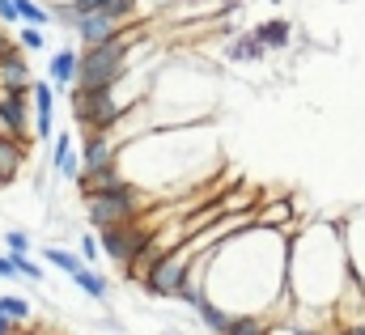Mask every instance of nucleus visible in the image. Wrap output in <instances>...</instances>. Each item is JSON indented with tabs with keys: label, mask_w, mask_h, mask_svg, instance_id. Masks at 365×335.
<instances>
[{
	"label": "nucleus",
	"mask_w": 365,
	"mask_h": 335,
	"mask_svg": "<svg viewBox=\"0 0 365 335\" xmlns=\"http://www.w3.org/2000/svg\"><path fill=\"white\" fill-rule=\"evenodd\" d=\"M145 212H149V200H145V191H140L136 182H123V187H115V191H106V195L86 200V217H90L93 230L132 225V221L145 217Z\"/></svg>",
	"instance_id": "obj_2"
},
{
	"label": "nucleus",
	"mask_w": 365,
	"mask_h": 335,
	"mask_svg": "<svg viewBox=\"0 0 365 335\" xmlns=\"http://www.w3.org/2000/svg\"><path fill=\"white\" fill-rule=\"evenodd\" d=\"M314 335H344V331H340V327H331V323H323V327H319Z\"/></svg>",
	"instance_id": "obj_28"
},
{
	"label": "nucleus",
	"mask_w": 365,
	"mask_h": 335,
	"mask_svg": "<svg viewBox=\"0 0 365 335\" xmlns=\"http://www.w3.org/2000/svg\"><path fill=\"white\" fill-rule=\"evenodd\" d=\"M0 85H4V89H17V85H34V77H30V64L21 60V47H17L13 56H4V60H0Z\"/></svg>",
	"instance_id": "obj_12"
},
{
	"label": "nucleus",
	"mask_w": 365,
	"mask_h": 335,
	"mask_svg": "<svg viewBox=\"0 0 365 335\" xmlns=\"http://www.w3.org/2000/svg\"><path fill=\"white\" fill-rule=\"evenodd\" d=\"M319 327H302V323H272L268 335H314Z\"/></svg>",
	"instance_id": "obj_24"
},
{
	"label": "nucleus",
	"mask_w": 365,
	"mask_h": 335,
	"mask_svg": "<svg viewBox=\"0 0 365 335\" xmlns=\"http://www.w3.org/2000/svg\"><path fill=\"white\" fill-rule=\"evenodd\" d=\"M17 47H21V51H43V47H47V34H43L38 26H21Z\"/></svg>",
	"instance_id": "obj_20"
},
{
	"label": "nucleus",
	"mask_w": 365,
	"mask_h": 335,
	"mask_svg": "<svg viewBox=\"0 0 365 335\" xmlns=\"http://www.w3.org/2000/svg\"><path fill=\"white\" fill-rule=\"evenodd\" d=\"M344 230H349V234H357V238H365V217H361V221H353V225H344ZM344 259H365V254L344 251ZM349 276H353V280H357V284L365 289V267H361V272H349Z\"/></svg>",
	"instance_id": "obj_22"
},
{
	"label": "nucleus",
	"mask_w": 365,
	"mask_h": 335,
	"mask_svg": "<svg viewBox=\"0 0 365 335\" xmlns=\"http://www.w3.org/2000/svg\"><path fill=\"white\" fill-rule=\"evenodd\" d=\"M349 276V259H344V225L319 221L306 225L293 242H289V302L293 310H319L331 323V310L340 302Z\"/></svg>",
	"instance_id": "obj_1"
},
{
	"label": "nucleus",
	"mask_w": 365,
	"mask_h": 335,
	"mask_svg": "<svg viewBox=\"0 0 365 335\" xmlns=\"http://www.w3.org/2000/svg\"><path fill=\"white\" fill-rule=\"evenodd\" d=\"M225 60H268V51L259 47L255 34H238V38L225 47Z\"/></svg>",
	"instance_id": "obj_13"
},
{
	"label": "nucleus",
	"mask_w": 365,
	"mask_h": 335,
	"mask_svg": "<svg viewBox=\"0 0 365 335\" xmlns=\"http://www.w3.org/2000/svg\"><path fill=\"white\" fill-rule=\"evenodd\" d=\"M0 123L9 140H21V145L30 140V85H17V89L0 85Z\"/></svg>",
	"instance_id": "obj_4"
},
{
	"label": "nucleus",
	"mask_w": 365,
	"mask_h": 335,
	"mask_svg": "<svg viewBox=\"0 0 365 335\" xmlns=\"http://www.w3.org/2000/svg\"><path fill=\"white\" fill-rule=\"evenodd\" d=\"M344 335H365V323H357V327H344Z\"/></svg>",
	"instance_id": "obj_29"
},
{
	"label": "nucleus",
	"mask_w": 365,
	"mask_h": 335,
	"mask_svg": "<svg viewBox=\"0 0 365 335\" xmlns=\"http://www.w3.org/2000/svg\"><path fill=\"white\" fill-rule=\"evenodd\" d=\"M268 319H259V314H234V323H230V331L225 335H268Z\"/></svg>",
	"instance_id": "obj_17"
},
{
	"label": "nucleus",
	"mask_w": 365,
	"mask_h": 335,
	"mask_svg": "<svg viewBox=\"0 0 365 335\" xmlns=\"http://www.w3.org/2000/svg\"><path fill=\"white\" fill-rule=\"evenodd\" d=\"M297 212H302V204H297L293 195L259 200V208H255V225H259V230H284L289 221H297Z\"/></svg>",
	"instance_id": "obj_6"
},
{
	"label": "nucleus",
	"mask_w": 365,
	"mask_h": 335,
	"mask_svg": "<svg viewBox=\"0 0 365 335\" xmlns=\"http://www.w3.org/2000/svg\"><path fill=\"white\" fill-rule=\"evenodd\" d=\"M0 21L17 26V9H13V0H0Z\"/></svg>",
	"instance_id": "obj_25"
},
{
	"label": "nucleus",
	"mask_w": 365,
	"mask_h": 335,
	"mask_svg": "<svg viewBox=\"0 0 365 335\" xmlns=\"http://www.w3.org/2000/svg\"><path fill=\"white\" fill-rule=\"evenodd\" d=\"M128 178H123V170H119V162L106 170H93V174H77V191L86 195V200H93V195H106V191H115V187H123Z\"/></svg>",
	"instance_id": "obj_8"
},
{
	"label": "nucleus",
	"mask_w": 365,
	"mask_h": 335,
	"mask_svg": "<svg viewBox=\"0 0 365 335\" xmlns=\"http://www.w3.org/2000/svg\"><path fill=\"white\" fill-rule=\"evenodd\" d=\"M43 259L51 263V267H60L64 276H77L86 263H81V254H73V251H64V247H43Z\"/></svg>",
	"instance_id": "obj_15"
},
{
	"label": "nucleus",
	"mask_w": 365,
	"mask_h": 335,
	"mask_svg": "<svg viewBox=\"0 0 365 335\" xmlns=\"http://www.w3.org/2000/svg\"><path fill=\"white\" fill-rule=\"evenodd\" d=\"M77 64H81V51L77 47H60L51 56V64H47V81L56 89H73L77 85Z\"/></svg>",
	"instance_id": "obj_7"
},
{
	"label": "nucleus",
	"mask_w": 365,
	"mask_h": 335,
	"mask_svg": "<svg viewBox=\"0 0 365 335\" xmlns=\"http://www.w3.org/2000/svg\"><path fill=\"white\" fill-rule=\"evenodd\" d=\"M0 335H17V323H9L4 314H0Z\"/></svg>",
	"instance_id": "obj_27"
},
{
	"label": "nucleus",
	"mask_w": 365,
	"mask_h": 335,
	"mask_svg": "<svg viewBox=\"0 0 365 335\" xmlns=\"http://www.w3.org/2000/svg\"><path fill=\"white\" fill-rule=\"evenodd\" d=\"M73 284H77V289H81L86 297H98V302H102V297L110 293V284H106V276H98L93 267H81V272L73 276Z\"/></svg>",
	"instance_id": "obj_16"
},
{
	"label": "nucleus",
	"mask_w": 365,
	"mask_h": 335,
	"mask_svg": "<svg viewBox=\"0 0 365 335\" xmlns=\"http://www.w3.org/2000/svg\"><path fill=\"white\" fill-rule=\"evenodd\" d=\"M98 254H102L98 234H81V263H98Z\"/></svg>",
	"instance_id": "obj_23"
},
{
	"label": "nucleus",
	"mask_w": 365,
	"mask_h": 335,
	"mask_svg": "<svg viewBox=\"0 0 365 335\" xmlns=\"http://www.w3.org/2000/svg\"><path fill=\"white\" fill-rule=\"evenodd\" d=\"M251 34L259 38V47H264V51H280V47H289V38H293V26H289L284 17H272V21H259Z\"/></svg>",
	"instance_id": "obj_10"
},
{
	"label": "nucleus",
	"mask_w": 365,
	"mask_h": 335,
	"mask_svg": "<svg viewBox=\"0 0 365 335\" xmlns=\"http://www.w3.org/2000/svg\"><path fill=\"white\" fill-rule=\"evenodd\" d=\"M0 187H4V178H0Z\"/></svg>",
	"instance_id": "obj_31"
},
{
	"label": "nucleus",
	"mask_w": 365,
	"mask_h": 335,
	"mask_svg": "<svg viewBox=\"0 0 365 335\" xmlns=\"http://www.w3.org/2000/svg\"><path fill=\"white\" fill-rule=\"evenodd\" d=\"M30 102H34V136L47 140L56 132V85L34 81L30 85Z\"/></svg>",
	"instance_id": "obj_5"
},
{
	"label": "nucleus",
	"mask_w": 365,
	"mask_h": 335,
	"mask_svg": "<svg viewBox=\"0 0 365 335\" xmlns=\"http://www.w3.org/2000/svg\"><path fill=\"white\" fill-rule=\"evenodd\" d=\"M191 259L195 254L179 247L175 254H166V259H158L145 276H140V289L149 293V297H179L182 280H187V272H191Z\"/></svg>",
	"instance_id": "obj_3"
},
{
	"label": "nucleus",
	"mask_w": 365,
	"mask_h": 335,
	"mask_svg": "<svg viewBox=\"0 0 365 335\" xmlns=\"http://www.w3.org/2000/svg\"><path fill=\"white\" fill-rule=\"evenodd\" d=\"M200 323H204V331L225 335V331H230V323H234V314H230V310H221L217 302H204V306H200Z\"/></svg>",
	"instance_id": "obj_14"
},
{
	"label": "nucleus",
	"mask_w": 365,
	"mask_h": 335,
	"mask_svg": "<svg viewBox=\"0 0 365 335\" xmlns=\"http://www.w3.org/2000/svg\"><path fill=\"white\" fill-rule=\"evenodd\" d=\"M4 254H9V251H4ZM9 259H13V272H17L21 280H30V284H38V280H43V267H38L30 254H9Z\"/></svg>",
	"instance_id": "obj_19"
},
{
	"label": "nucleus",
	"mask_w": 365,
	"mask_h": 335,
	"mask_svg": "<svg viewBox=\"0 0 365 335\" xmlns=\"http://www.w3.org/2000/svg\"><path fill=\"white\" fill-rule=\"evenodd\" d=\"M162 335H179V331H162Z\"/></svg>",
	"instance_id": "obj_30"
},
{
	"label": "nucleus",
	"mask_w": 365,
	"mask_h": 335,
	"mask_svg": "<svg viewBox=\"0 0 365 335\" xmlns=\"http://www.w3.org/2000/svg\"><path fill=\"white\" fill-rule=\"evenodd\" d=\"M21 166H26V145H21V140L0 136V178H4V187L21 174Z\"/></svg>",
	"instance_id": "obj_11"
},
{
	"label": "nucleus",
	"mask_w": 365,
	"mask_h": 335,
	"mask_svg": "<svg viewBox=\"0 0 365 335\" xmlns=\"http://www.w3.org/2000/svg\"><path fill=\"white\" fill-rule=\"evenodd\" d=\"M0 314H4L9 323H17V327H21V323L30 319V302H26V297H17V293H4V297H0Z\"/></svg>",
	"instance_id": "obj_18"
},
{
	"label": "nucleus",
	"mask_w": 365,
	"mask_h": 335,
	"mask_svg": "<svg viewBox=\"0 0 365 335\" xmlns=\"http://www.w3.org/2000/svg\"><path fill=\"white\" fill-rule=\"evenodd\" d=\"M51 166L60 178H73L77 182V174H81V153L73 149V136L64 132V136H56V153H51Z\"/></svg>",
	"instance_id": "obj_9"
},
{
	"label": "nucleus",
	"mask_w": 365,
	"mask_h": 335,
	"mask_svg": "<svg viewBox=\"0 0 365 335\" xmlns=\"http://www.w3.org/2000/svg\"><path fill=\"white\" fill-rule=\"evenodd\" d=\"M4 247H9V254H30V234L26 230H4Z\"/></svg>",
	"instance_id": "obj_21"
},
{
	"label": "nucleus",
	"mask_w": 365,
	"mask_h": 335,
	"mask_svg": "<svg viewBox=\"0 0 365 335\" xmlns=\"http://www.w3.org/2000/svg\"><path fill=\"white\" fill-rule=\"evenodd\" d=\"M0 280H17V272H13V259H9V254H0Z\"/></svg>",
	"instance_id": "obj_26"
}]
</instances>
